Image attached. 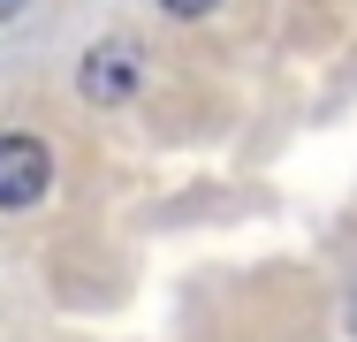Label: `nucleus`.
I'll return each mask as SVG.
<instances>
[{
    "mask_svg": "<svg viewBox=\"0 0 357 342\" xmlns=\"http://www.w3.org/2000/svg\"><path fill=\"white\" fill-rule=\"evenodd\" d=\"M54 191V152H46V137L15 130L0 137V213H23V205H38Z\"/></svg>",
    "mask_w": 357,
    "mask_h": 342,
    "instance_id": "f257e3e1",
    "label": "nucleus"
},
{
    "mask_svg": "<svg viewBox=\"0 0 357 342\" xmlns=\"http://www.w3.org/2000/svg\"><path fill=\"white\" fill-rule=\"evenodd\" d=\"M76 91H84L91 107H122V99L137 91V46H130V38L91 46V54H84V68H76Z\"/></svg>",
    "mask_w": 357,
    "mask_h": 342,
    "instance_id": "f03ea898",
    "label": "nucleus"
},
{
    "mask_svg": "<svg viewBox=\"0 0 357 342\" xmlns=\"http://www.w3.org/2000/svg\"><path fill=\"white\" fill-rule=\"evenodd\" d=\"M160 8H167V15H213L220 0H160Z\"/></svg>",
    "mask_w": 357,
    "mask_h": 342,
    "instance_id": "7ed1b4c3",
    "label": "nucleus"
},
{
    "mask_svg": "<svg viewBox=\"0 0 357 342\" xmlns=\"http://www.w3.org/2000/svg\"><path fill=\"white\" fill-rule=\"evenodd\" d=\"M23 8H31V0H0V23H8V15H23Z\"/></svg>",
    "mask_w": 357,
    "mask_h": 342,
    "instance_id": "20e7f679",
    "label": "nucleus"
},
{
    "mask_svg": "<svg viewBox=\"0 0 357 342\" xmlns=\"http://www.w3.org/2000/svg\"><path fill=\"white\" fill-rule=\"evenodd\" d=\"M350 320H357V297H350Z\"/></svg>",
    "mask_w": 357,
    "mask_h": 342,
    "instance_id": "39448f33",
    "label": "nucleus"
}]
</instances>
